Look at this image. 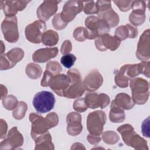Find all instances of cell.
I'll return each mask as SVG.
<instances>
[{
    "mask_svg": "<svg viewBox=\"0 0 150 150\" xmlns=\"http://www.w3.org/2000/svg\"><path fill=\"white\" fill-rule=\"evenodd\" d=\"M30 1H1V9L6 15V17L15 16L18 11L23 10Z\"/></svg>",
    "mask_w": 150,
    "mask_h": 150,
    "instance_id": "d6986e66",
    "label": "cell"
},
{
    "mask_svg": "<svg viewBox=\"0 0 150 150\" xmlns=\"http://www.w3.org/2000/svg\"><path fill=\"white\" fill-rule=\"evenodd\" d=\"M146 5V2L144 1H133L131 8L132 10L138 9L145 11Z\"/></svg>",
    "mask_w": 150,
    "mask_h": 150,
    "instance_id": "f6af8a7d",
    "label": "cell"
},
{
    "mask_svg": "<svg viewBox=\"0 0 150 150\" xmlns=\"http://www.w3.org/2000/svg\"><path fill=\"white\" fill-rule=\"evenodd\" d=\"M150 32L148 29L141 35L137 45V57L142 61H148L150 58Z\"/></svg>",
    "mask_w": 150,
    "mask_h": 150,
    "instance_id": "9a60e30c",
    "label": "cell"
},
{
    "mask_svg": "<svg viewBox=\"0 0 150 150\" xmlns=\"http://www.w3.org/2000/svg\"><path fill=\"white\" fill-rule=\"evenodd\" d=\"M59 41V35L53 30L45 31L42 36L41 42L46 46H53L57 45Z\"/></svg>",
    "mask_w": 150,
    "mask_h": 150,
    "instance_id": "83f0119b",
    "label": "cell"
},
{
    "mask_svg": "<svg viewBox=\"0 0 150 150\" xmlns=\"http://www.w3.org/2000/svg\"><path fill=\"white\" fill-rule=\"evenodd\" d=\"M62 71V67L59 62L56 61H49L46 64V70L40 82L41 86L47 87V82L50 77L52 76L59 74Z\"/></svg>",
    "mask_w": 150,
    "mask_h": 150,
    "instance_id": "603a6c76",
    "label": "cell"
},
{
    "mask_svg": "<svg viewBox=\"0 0 150 150\" xmlns=\"http://www.w3.org/2000/svg\"><path fill=\"white\" fill-rule=\"evenodd\" d=\"M67 124V132L69 135L76 136L80 134L83 129L81 124V115L79 112H71L66 117Z\"/></svg>",
    "mask_w": 150,
    "mask_h": 150,
    "instance_id": "ffe728a7",
    "label": "cell"
},
{
    "mask_svg": "<svg viewBox=\"0 0 150 150\" xmlns=\"http://www.w3.org/2000/svg\"><path fill=\"white\" fill-rule=\"evenodd\" d=\"M121 40L115 36H111L108 33L102 35L95 39V46L96 48L101 52L110 49L114 51L118 48Z\"/></svg>",
    "mask_w": 150,
    "mask_h": 150,
    "instance_id": "2e32d148",
    "label": "cell"
},
{
    "mask_svg": "<svg viewBox=\"0 0 150 150\" xmlns=\"http://www.w3.org/2000/svg\"><path fill=\"white\" fill-rule=\"evenodd\" d=\"M133 1H114V3L118 6L119 9L122 12L129 11L131 7Z\"/></svg>",
    "mask_w": 150,
    "mask_h": 150,
    "instance_id": "ab89813d",
    "label": "cell"
},
{
    "mask_svg": "<svg viewBox=\"0 0 150 150\" xmlns=\"http://www.w3.org/2000/svg\"><path fill=\"white\" fill-rule=\"evenodd\" d=\"M8 129V125L6 121L3 120L1 119L0 120V137L1 139L5 138L6 137V132Z\"/></svg>",
    "mask_w": 150,
    "mask_h": 150,
    "instance_id": "bcb514c9",
    "label": "cell"
},
{
    "mask_svg": "<svg viewBox=\"0 0 150 150\" xmlns=\"http://www.w3.org/2000/svg\"><path fill=\"white\" fill-rule=\"evenodd\" d=\"M72 49V45L70 40H66L63 42L62 45L60 52L63 55L68 54Z\"/></svg>",
    "mask_w": 150,
    "mask_h": 150,
    "instance_id": "ee69618b",
    "label": "cell"
},
{
    "mask_svg": "<svg viewBox=\"0 0 150 150\" xmlns=\"http://www.w3.org/2000/svg\"><path fill=\"white\" fill-rule=\"evenodd\" d=\"M125 117L124 110L116 105L112 101L109 112L110 120L114 123H120L124 121Z\"/></svg>",
    "mask_w": 150,
    "mask_h": 150,
    "instance_id": "4316f807",
    "label": "cell"
},
{
    "mask_svg": "<svg viewBox=\"0 0 150 150\" xmlns=\"http://www.w3.org/2000/svg\"><path fill=\"white\" fill-rule=\"evenodd\" d=\"M55 101V97L52 93L42 91L35 95L32 104L38 112L46 113L53 108Z\"/></svg>",
    "mask_w": 150,
    "mask_h": 150,
    "instance_id": "ba28073f",
    "label": "cell"
},
{
    "mask_svg": "<svg viewBox=\"0 0 150 150\" xmlns=\"http://www.w3.org/2000/svg\"><path fill=\"white\" fill-rule=\"evenodd\" d=\"M83 2L79 1H67L63 7L61 17L64 22L68 23L74 19L77 14L83 10Z\"/></svg>",
    "mask_w": 150,
    "mask_h": 150,
    "instance_id": "5bb4252c",
    "label": "cell"
},
{
    "mask_svg": "<svg viewBox=\"0 0 150 150\" xmlns=\"http://www.w3.org/2000/svg\"><path fill=\"white\" fill-rule=\"evenodd\" d=\"M127 26V27L129 29V38H132L134 39L135 38H136L138 35V29L137 28V27L131 25V24H127L126 25Z\"/></svg>",
    "mask_w": 150,
    "mask_h": 150,
    "instance_id": "c3c4849f",
    "label": "cell"
},
{
    "mask_svg": "<svg viewBox=\"0 0 150 150\" xmlns=\"http://www.w3.org/2000/svg\"><path fill=\"white\" fill-rule=\"evenodd\" d=\"M85 25L87 39L90 40L96 39L102 35L108 33L110 30V28L104 21L93 15L86 18Z\"/></svg>",
    "mask_w": 150,
    "mask_h": 150,
    "instance_id": "5b68a950",
    "label": "cell"
},
{
    "mask_svg": "<svg viewBox=\"0 0 150 150\" xmlns=\"http://www.w3.org/2000/svg\"><path fill=\"white\" fill-rule=\"evenodd\" d=\"M70 83L65 91L63 97L73 99L80 97L84 94L86 87L80 75V72L76 69H72L67 71Z\"/></svg>",
    "mask_w": 150,
    "mask_h": 150,
    "instance_id": "3957f363",
    "label": "cell"
},
{
    "mask_svg": "<svg viewBox=\"0 0 150 150\" xmlns=\"http://www.w3.org/2000/svg\"><path fill=\"white\" fill-rule=\"evenodd\" d=\"M140 74L145 75L146 77H149V66L150 62L149 61H142L139 63Z\"/></svg>",
    "mask_w": 150,
    "mask_h": 150,
    "instance_id": "60d3db41",
    "label": "cell"
},
{
    "mask_svg": "<svg viewBox=\"0 0 150 150\" xmlns=\"http://www.w3.org/2000/svg\"><path fill=\"white\" fill-rule=\"evenodd\" d=\"M29 120L32 124L30 135L32 138H35L52 128L56 127L59 122L58 115L54 112H50L43 117L40 115L32 112L29 114Z\"/></svg>",
    "mask_w": 150,
    "mask_h": 150,
    "instance_id": "6da1fadb",
    "label": "cell"
},
{
    "mask_svg": "<svg viewBox=\"0 0 150 150\" xmlns=\"http://www.w3.org/2000/svg\"><path fill=\"white\" fill-rule=\"evenodd\" d=\"M2 105L8 110H13L18 104L16 97L13 95H9L2 99Z\"/></svg>",
    "mask_w": 150,
    "mask_h": 150,
    "instance_id": "d6a6232c",
    "label": "cell"
},
{
    "mask_svg": "<svg viewBox=\"0 0 150 150\" xmlns=\"http://www.w3.org/2000/svg\"><path fill=\"white\" fill-rule=\"evenodd\" d=\"M28 109L27 104L24 101H19L16 108L12 111V115L16 120H21L24 118Z\"/></svg>",
    "mask_w": 150,
    "mask_h": 150,
    "instance_id": "4dcf8cb0",
    "label": "cell"
},
{
    "mask_svg": "<svg viewBox=\"0 0 150 150\" xmlns=\"http://www.w3.org/2000/svg\"><path fill=\"white\" fill-rule=\"evenodd\" d=\"M77 146L76 147H74L73 148H71V149H86V148L83 146V145L81 143H79V142H76V143H74Z\"/></svg>",
    "mask_w": 150,
    "mask_h": 150,
    "instance_id": "f907efd6",
    "label": "cell"
},
{
    "mask_svg": "<svg viewBox=\"0 0 150 150\" xmlns=\"http://www.w3.org/2000/svg\"><path fill=\"white\" fill-rule=\"evenodd\" d=\"M59 52L58 48L46 47L36 50L32 55V59L36 63H45L55 57Z\"/></svg>",
    "mask_w": 150,
    "mask_h": 150,
    "instance_id": "7402d4cb",
    "label": "cell"
},
{
    "mask_svg": "<svg viewBox=\"0 0 150 150\" xmlns=\"http://www.w3.org/2000/svg\"><path fill=\"white\" fill-rule=\"evenodd\" d=\"M62 1H44L38 8L36 14L39 20L45 22L55 14L57 11V5Z\"/></svg>",
    "mask_w": 150,
    "mask_h": 150,
    "instance_id": "ac0fdd59",
    "label": "cell"
},
{
    "mask_svg": "<svg viewBox=\"0 0 150 150\" xmlns=\"http://www.w3.org/2000/svg\"><path fill=\"white\" fill-rule=\"evenodd\" d=\"M70 80L67 74H58L50 77L47 86L59 96L63 97L65 91L68 88Z\"/></svg>",
    "mask_w": 150,
    "mask_h": 150,
    "instance_id": "4fadbf2b",
    "label": "cell"
},
{
    "mask_svg": "<svg viewBox=\"0 0 150 150\" xmlns=\"http://www.w3.org/2000/svg\"><path fill=\"white\" fill-rule=\"evenodd\" d=\"M87 139L88 142L93 145H97L101 141L100 136L92 135L90 134L87 135Z\"/></svg>",
    "mask_w": 150,
    "mask_h": 150,
    "instance_id": "7dc6e473",
    "label": "cell"
},
{
    "mask_svg": "<svg viewBox=\"0 0 150 150\" xmlns=\"http://www.w3.org/2000/svg\"><path fill=\"white\" fill-rule=\"evenodd\" d=\"M23 137L18 130L16 127H13L8 132L6 137L0 144L1 149H15L22 146Z\"/></svg>",
    "mask_w": 150,
    "mask_h": 150,
    "instance_id": "7c38bea8",
    "label": "cell"
},
{
    "mask_svg": "<svg viewBox=\"0 0 150 150\" xmlns=\"http://www.w3.org/2000/svg\"><path fill=\"white\" fill-rule=\"evenodd\" d=\"M25 72L26 75L31 79H37L39 78L42 73V69L40 66L34 63H30L27 64Z\"/></svg>",
    "mask_w": 150,
    "mask_h": 150,
    "instance_id": "f546056e",
    "label": "cell"
},
{
    "mask_svg": "<svg viewBox=\"0 0 150 150\" xmlns=\"http://www.w3.org/2000/svg\"><path fill=\"white\" fill-rule=\"evenodd\" d=\"M98 18L104 21L110 28H114L118 25L120 21L118 15L111 8L97 13Z\"/></svg>",
    "mask_w": 150,
    "mask_h": 150,
    "instance_id": "cb8c5ba5",
    "label": "cell"
},
{
    "mask_svg": "<svg viewBox=\"0 0 150 150\" xmlns=\"http://www.w3.org/2000/svg\"><path fill=\"white\" fill-rule=\"evenodd\" d=\"M114 104L118 107L124 110L132 109L135 103L133 102L131 97L127 94L124 93H120L116 95L115 99L112 100Z\"/></svg>",
    "mask_w": 150,
    "mask_h": 150,
    "instance_id": "484cf974",
    "label": "cell"
},
{
    "mask_svg": "<svg viewBox=\"0 0 150 150\" xmlns=\"http://www.w3.org/2000/svg\"><path fill=\"white\" fill-rule=\"evenodd\" d=\"M98 12L105 11L110 8H111V1H97L96 3Z\"/></svg>",
    "mask_w": 150,
    "mask_h": 150,
    "instance_id": "b9f144b4",
    "label": "cell"
},
{
    "mask_svg": "<svg viewBox=\"0 0 150 150\" xmlns=\"http://www.w3.org/2000/svg\"><path fill=\"white\" fill-rule=\"evenodd\" d=\"M114 36L118 38L121 41L124 40L127 38H129V32L127 26L125 25L118 27L115 30Z\"/></svg>",
    "mask_w": 150,
    "mask_h": 150,
    "instance_id": "836d02e7",
    "label": "cell"
},
{
    "mask_svg": "<svg viewBox=\"0 0 150 150\" xmlns=\"http://www.w3.org/2000/svg\"><path fill=\"white\" fill-rule=\"evenodd\" d=\"M106 120L107 115L101 110H97L89 113L87 118V129L90 134L100 136L103 133Z\"/></svg>",
    "mask_w": 150,
    "mask_h": 150,
    "instance_id": "52a82bcc",
    "label": "cell"
},
{
    "mask_svg": "<svg viewBox=\"0 0 150 150\" xmlns=\"http://www.w3.org/2000/svg\"><path fill=\"white\" fill-rule=\"evenodd\" d=\"M140 74L139 63L124 64L120 69L115 75L114 80L116 85L120 88H125L128 86V81Z\"/></svg>",
    "mask_w": 150,
    "mask_h": 150,
    "instance_id": "8992f818",
    "label": "cell"
},
{
    "mask_svg": "<svg viewBox=\"0 0 150 150\" xmlns=\"http://www.w3.org/2000/svg\"><path fill=\"white\" fill-rule=\"evenodd\" d=\"M73 38L74 39L79 42H83L87 39V32L86 28L80 26L76 28L73 33Z\"/></svg>",
    "mask_w": 150,
    "mask_h": 150,
    "instance_id": "d590c367",
    "label": "cell"
},
{
    "mask_svg": "<svg viewBox=\"0 0 150 150\" xmlns=\"http://www.w3.org/2000/svg\"><path fill=\"white\" fill-rule=\"evenodd\" d=\"M141 131L142 135L147 138L149 137V117H148L142 123Z\"/></svg>",
    "mask_w": 150,
    "mask_h": 150,
    "instance_id": "7bdbcfd3",
    "label": "cell"
},
{
    "mask_svg": "<svg viewBox=\"0 0 150 150\" xmlns=\"http://www.w3.org/2000/svg\"><path fill=\"white\" fill-rule=\"evenodd\" d=\"M86 90L92 92L98 89L103 83V77L97 69L92 70L83 80Z\"/></svg>",
    "mask_w": 150,
    "mask_h": 150,
    "instance_id": "44dd1931",
    "label": "cell"
},
{
    "mask_svg": "<svg viewBox=\"0 0 150 150\" xmlns=\"http://www.w3.org/2000/svg\"><path fill=\"white\" fill-rule=\"evenodd\" d=\"M46 28L45 22L40 20H37L30 23L26 26L25 30L26 39L33 43H41L42 36Z\"/></svg>",
    "mask_w": 150,
    "mask_h": 150,
    "instance_id": "30bf717a",
    "label": "cell"
},
{
    "mask_svg": "<svg viewBox=\"0 0 150 150\" xmlns=\"http://www.w3.org/2000/svg\"><path fill=\"white\" fill-rule=\"evenodd\" d=\"M84 5L83 8V11L84 13L87 15L89 14H97L98 12L97 5L96 3L93 1H87L84 2Z\"/></svg>",
    "mask_w": 150,
    "mask_h": 150,
    "instance_id": "f35d334b",
    "label": "cell"
},
{
    "mask_svg": "<svg viewBox=\"0 0 150 150\" xmlns=\"http://www.w3.org/2000/svg\"><path fill=\"white\" fill-rule=\"evenodd\" d=\"M1 30L7 42L16 43L19 38L16 16L5 17L1 23Z\"/></svg>",
    "mask_w": 150,
    "mask_h": 150,
    "instance_id": "9c48e42d",
    "label": "cell"
},
{
    "mask_svg": "<svg viewBox=\"0 0 150 150\" xmlns=\"http://www.w3.org/2000/svg\"><path fill=\"white\" fill-rule=\"evenodd\" d=\"M103 141L108 145H114L118 142L120 137L113 131H107L101 134Z\"/></svg>",
    "mask_w": 150,
    "mask_h": 150,
    "instance_id": "1f68e13d",
    "label": "cell"
},
{
    "mask_svg": "<svg viewBox=\"0 0 150 150\" xmlns=\"http://www.w3.org/2000/svg\"><path fill=\"white\" fill-rule=\"evenodd\" d=\"M117 131L121 135L122 139L127 145L138 150H148L149 149L146 141L135 132L131 125L125 124L120 125L117 128Z\"/></svg>",
    "mask_w": 150,
    "mask_h": 150,
    "instance_id": "7a4b0ae2",
    "label": "cell"
},
{
    "mask_svg": "<svg viewBox=\"0 0 150 150\" xmlns=\"http://www.w3.org/2000/svg\"><path fill=\"white\" fill-rule=\"evenodd\" d=\"M84 100L87 107L91 109H96L98 107L102 109L104 108L110 102L109 96L105 93H87L85 96Z\"/></svg>",
    "mask_w": 150,
    "mask_h": 150,
    "instance_id": "e0dca14e",
    "label": "cell"
},
{
    "mask_svg": "<svg viewBox=\"0 0 150 150\" xmlns=\"http://www.w3.org/2000/svg\"><path fill=\"white\" fill-rule=\"evenodd\" d=\"M129 86L133 102L138 105L146 103L149 96L148 81L141 77L134 78L131 80Z\"/></svg>",
    "mask_w": 150,
    "mask_h": 150,
    "instance_id": "277c9868",
    "label": "cell"
},
{
    "mask_svg": "<svg viewBox=\"0 0 150 150\" xmlns=\"http://www.w3.org/2000/svg\"><path fill=\"white\" fill-rule=\"evenodd\" d=\"M24 57V51L19 47H15L7 53L1 54L0 58L1 70H8L13 67Z\"/></svg>",
    "mask_w": 150,
    "mask_h": 150,
    "instance_id": "8fae6325",
    "label": "cell"
},
{
    "mask_svg": "<svg viewBox=\"0 0 150 150\" xmlns=\"http://www.w3.org/2000/svg\"><path fill=\"white\" fill-rule=\"evenodd\" d=\"M8 93V90L5 86H3L2 84H1V100L5 97L6 96V94Z\"/></svg>",
    "mask_w": 150,
    "mask_h": 150,
    "instance_id": "681fc988",
    "label": "cell"
},
{
    "mask_svg": "<svg viewBox=\"0 0 150 150\" xmlns=\"http://www.w3.org/2000/svg\"><path fill=\"white\" fill-rule=\"evenodd\" d=\"M52 22L53 28L58 30L64 29L67 25V23L64 22L62 19L60 15V13H57L54 16V17L52 19Z\"/></svg>",
    "mask_w": 150,
    "mask_h": 150,
    "instance_id": "8d00e7d4",
    "label": "cell"
},
{
    "mask_svg": "<svg viewBox=\"0 0 150 150\" xmlns=\"http://www.w3.org/2000/svg\"><path fill=\"white\" fill-rule=\"evenodd\" d=\"M145 12L143 10H132L129 15V21L131 25L137 26L143 24L146 19Z\"/></svg>",
    "mask_w": 150,
    "mask_h": 150,
    "instance_id": "f1b7e54d",
    "label": "cell"
},
{
    "mask_svg": "<svg viewBox=\"0 0 150 150\" xmlns=\"http://www.w3.org/2000/svg\"><path fill=\"white\" fill-rule=\"evenodd\" d=\"M35 142V150L39 149H54V144L52 141L50 134L47 131L37 137L34 140Z\"/></svg>",
    "mask_w": 150,
    "mask_h": 150,
    "instance_id": "d4e9b609",
    "label": "cell"
},
{
    "mask_svg": "<svg viewBox=\"0 0 150 150\" xmlns=\"http://www.w3.org/2000/svg\"><path fill=\"white\" fill-rule=\"evenodd\" d=\"M73 109L78 112H82L86 111L88 108L85 102L84 98H77L73 102Z\"/></svg>",
    "mask_w": 150,
    "mask_h": 150,
    "instance_id": "74e56055",
    "label": "cell"
},
{
    "mask_svg": "<svg viewBox=\"0 0 150 150\" xmlns=\"http://www.w3.org/2000/svg\"><path fill=\"white\" fill-rule=\"evenodd\" d=\"M76 60V57L71 53L64 54L60 59L62 64L67 69L71 68L74 65Z\"/></svg>",
    "mask_w": 150,
    "mask_h": 150,
    "instance_id": "e575fe53",
    "label": "cell"
}]
</instances>
